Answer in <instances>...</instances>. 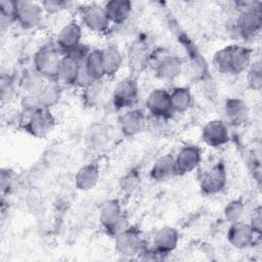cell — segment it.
<instances>
[{
    "instance_id": "33",
    "label": "cell",
    "mask_w": 262,
    "mask_h": 262,
    "mask_svg": "<svg viewBox=\"0 0 262 262\" xmlns=\"http://www.w3.org/2000/svg\"><path fill=\"white\" fill-rule=\"evenodd\" d=\"M247 83L249 88L254 91H259L262 87V63L261 61L255 60L248 68Z\"/></svg>"
},
{
    "instance_id": "35",
    "label": "cell",
    "mask_w": 262,
    "mask_h": 262,
    "mask_svg": "<svg viewBox=\"0 0 262 262\" xmlns=\"http://www.w3.org/2000/svg\"><path fill=\"white\" fill-rule=\"evenodd\" d=\"M106 138L107 134L105 130L102 129L100 126H95L89 132V137L87 140L90 142L91 146H93L94 148H98L106 141Z\"/></svg>"
},
{
    "instance_id": "38",
    "label": "cell",
    "mask_w": 262,
    "mask_h": 262,
    "mask_svg": "<svg viewBox=\"0 0 262 262\" xmlns=\"http://www.w3.org/2000/svg\"><path fill=\"white\" fill-rule=\"evenodd\" d=\"M255 233L257 235H260L261 229H262V210L261 207H257L253 210L251 216H250V221L248 222Z\"/></svg>"
},
{
    "instance_id": "29",
    "label": "cell",
    "mask_w": 262,
    "mask_h": 262,
    "mask_svg": "<svg viewBox=\"0 0 262 262\" xmlns=\"http://www.w3.org/2000/svg\"><path fill=\"white\" fill-rule=\"evenodd\" d=\"M48 82L42 75L34 69L24 72L19 79V87L26 94H38Z\"/></svg>"
},
{
    "instance_id": "2",
    "label": "cell",
    "mask_w": 262,
    "mask_h": 262,
    "mask_svg": "<svg viewBox=\"0 0 262 262\" xmlns=\"http://www.w3.org/2000/svg\"><path fill=\"white\" fill-rule=\"evenodd\" d=\"M237 10L238 15L233 26L235 34L245 40L255 38L262 25L260 3L241 2L237 3Z\"/></svg>"
},
{
    "instance_id": "18",
    "label": "cell",
    "mask_w": 262,
    "mask_h": 262,
    "mask_svg": "<svg viewBox=\"0 0 262 262\" xmlns=\"http://www.w3.org/2000/svg\"><path fill=\"white\" fill-rule=\"evenodd\" d=\"M202 139L211 147L217 148L225 145L230 139L228 125L219 119L209 121L202 130Z\"/></svg>"
},
{
    "instance_id": "5",
    "label": "cell",
    "mask_w": 262,
    "mask_h": 262,
    "mask_svg": "<svg viewBox=\"0 0 262 262\" xmlns=\"http://www.w3.org/2000/svg\"><path fill=\"white\" fill-rule=\"evenodd\" d=\"M62 53L55 44H44L34 54L33 69L48 81H57Z\"/></svg>"
},
{
    "instance_id": "32",
    "label": "cell",
    "mask_w": 262,
    "mask_h": 262,
    "mask_svg": "<svg viewBox=\"0 0 262 262\" xmlns=\"http://www.w3.org/2000/svg\"><path fill=\"white\" fill-rule=\"evenodd\" d=\"M246 214V205L243 200L235 199L226 204L223 210V215L225 220L231 224L244 219Z\"/></svg>"
},
{
    "instance_id": "28",
    "label": "cell",
    "mask_w": 262,
    "mask_h": 262,
    "mask_svg": "<svg viewBox=\"0 0 262 262\" xmlns=\"http://www.w3.org/2000/svg\"><path fill=\"white\" fill-rule=\"evenodd\" d=\"M40 105L43 108L50 110V107L56 105L61 99L62 87L57 81H48L41 91L36 94Z\"/></svg>"
},
{
    "instance_id": "24",
    "label": "cell",
    "mask_w": 262,
    "mask_h": 262,
    "mask_svg": "<svg viewBox=\"0 0 262 262\" xmlns=\"http://www.w3.org/2000/svg\"><path fill=\"white\" fill-rule=\"evenodd\" d=\"M111 24L124 25L132 12V3L128 0H111L103 5Z\"/></svg>"
},
{
    "instance_id": "26",
    "label": "cell",
    "mask_w": 262,
    "mask_h": 262,
    "mask_svg": "<svg viewBox=\"0 0 262 262\" xmlns=\"http://www.w3.org/2000/svg\"><path fill=\"white\" fill-rule=\"evenodd\" d=\"M169 93L174 114L185 113L191 108L193 104V96L188 87L176 86L169 91Z\"/></svg>"
},
{
    "instance_id": "36",
    "label": "cell",
    "mask_w": 262,
    "mask_h": 262,
    "mask_svg": "<svg viewBox=\"0 0 262 262\" xmlns=\"http://www.w3.org/2000/svg\"><path fill=\"white\" fill-rule=\"evenodd\" d=\"M0 90H1V99L2 101L9 100L14 92V85L13 80L7 75H1V82H0Z\"/></svg>"
},
{
    "instance_id": "37",
    "label": "cell",
    "mask_w": 262,
    "mask_h": 262,
    "mask_svg": "<svg viewBox=\"0 0 262 262\" xmlns=\"http://www.w3.org/2000/svg\"><path fill=\"white\" fill-rule=\"evenodd\" d=\"M41 5L44 9V12L52 14L66 9L69 5V2L60 1V0H47V1L41 2Z\"/></svg>"
},
{
    "instance_id": "11",
    "label": "cell",
    "mask_w": 262,
    "mask_h": 262,
    "mask_svg": "<svg viewBox=\"0 0 262 262\" xmlns=\"http://www.w3.org/2000/svg\"><path fill=\"white\" fill-rule=\"evenodd\" d=\"M104 77L105 74L101 49L89 50L83 60L82 74L77 86L83 88L94 81L102 80Z\"/></svg>"
},
{
    "instance_id": "34",
    "label": "cell",
    "mask_w": 262,
    "mask_h": 262,
    "mask_svg": "<svg viewBox=\"0 0 262 262\" xmlns=\"http://www.w3.org/2000/svg\"><path fill=\"white\" fill-rule=\"evenodd\" d=\"M16 3L13 0H1L0 1V16L2 27L15 21Z\"/></svg>"
},
{
    "instance_id": "21",
    "label": "cell",
    "mask_w": 262,
    "mask_h": 262,
    "mask_svg": "<svg viewBox=\"0 0 262 262\" xmlns=\"http://www.w3.org/2000/svg\"><path fill=\"white\" fill-rule=\"evenodd\" d=\"M256 233L251 225L244 220L231 223L228 227L226 237L228 243L235 249H248L255 243Z\"/></svg>"
},
{
    "instance_id": "8",
    "label": "cell",
    "mask_w": 262,
    "mask_h": 262,
    "mask_svg": "<svg viewBox=\"0 0 262 262\" xmlns=\"http://www.w3.org/2000/svg\"><path fill=\"white\" fill-rule=\"evenodd\" d=\"M155 55L151 56L150 63H152L155 75L158 79L164 82H173L177 79L182 72V60L176 54L170 52H157L155 49Z\"/></svg>"
},
{
    "instance_id": "14",
    "label": "cell",
    "mask_w": 262,
    "mask_h": 262,
    "mask_svg": "<svg viewBox=\"0 0 262 262\" xmlns=\"http://www.w3.org/2000/svg\"><path fill=\"white\" fill-rule=\"evenodd\" d=\"M80 13L83 25L94 33H104L111 26L104 7L99 4H88L81 8Z\"/></svg>"
},
{
    "instance_id": "13",
    "label": "cell",
    "mask_w": 262,
    "mask_h": 262,
    "mask_svg": "<svg viewBox=\"0 0 262 262\" xmlns=\"http://www.w3.org/2000/svg\"><path fill=\"white\" fill-rule=\"evenodd\" d=\"M44 9L41 3L33 1H17L15 21L25 30L37 28L43 18Z\"/></svg>"
},
{
    "instance_id": "9",
    "label": "cell",
    "mask_w": 262,
    "mask_h": 262,
    "mask_svg": "<svg viewBox=\"0 0 262 262\" xmlns=\"http://www.w3.org/2000/svg\"><path fill=\"white\" fill-rule=\"evenodd\" d=\"M139 97V87L133 77L120 80L114 87L112 94L113 105L118 110H128L134 107Z\"/></svg>"
},
{
    "instance_id": "39",
    "label": "cell",
    "mask_w": 262,
    "mask_h": 262,
    "mask_svg": "<svg viewBox=\"0 0 262 262\" xmlns=\"http://www.w3.org/2000/svg\"><path fill=\"white\" fill-rule=\"evenodd\" d=\"M10 183H11V176H10V172L5 169H2L1 171V192L2 194L5 191H8L9 187H10Z\"/></svg>"
},
{
    "instance_id": "3",
    "label": "cell",
    "mask_w": 262,
    "mask_h": 262,
    "mask_svg": "<svg viewBox=\"0 0 262 262\" xmlns=\"http://www.w3.org/2000/svg\"><path fill=\"white\" fill-rule=\"evenodd\" d=\"M19 124L30 135L36 138H43L54 129L56 120L50 110L38 108L34 111H21Z\"/></svg>"
},
{
    "instance_id": "27",
    "label": "cell",
    "mask_w": 262,
    "mask_h": 262,
    "mask_svg": "<svg viewBox=\"0 0 262 262\" xmlns=\"http://www.w3.org/2000/svg\"><path fill=\"white\" fill-rule=\"evenodd\" d=\"M105 77L115 76L123 64V54L115 45H107L101 49Z\"/></svg>"
},
{
    "instance_id": "20",
    "label": "cell",
    "mask_w": 262,
    "mask_h": 262,
    "mask_svg": "<svg viewBox=\"0 0 262 262\" xmlns=\"http://www.w3.org/2000/svg\"><path fill=\"white\" fill-rule=\"evenodd\" d=\"M154 50L145 38L135 40L129 50V67L132 73H140L150 63Z\"/></svg>"
},
{
    "instance_id": "23",
    "label": "cell",
    "mask_w": 262,
    "mask_h": 262,
    "mask_svg": "<svg viewBox=\"0 0 262 262\" xmlns=\"http://www.w3.org/2000/svg\"><path fill=\"white\" fill-rule=\"evenodd\" d=\"M100 178L99 167L94 163H89L77 171L75 175V186L82 191L93 189L98 183Z\"/></svg>"
},
{
    "instance_id": "6",
    "label": "cell",
    "mask_w": 262,
    "mask_h": 262,
    "mask_svg": "<svg viewBox=\"0 0 262 262\" xmlns=\"http://www.w3.org/2000/svg\"><path fill=\"white\" fill-rule=\"evenodd\" d=\"M98 218L104 231L112 237L129 226L122 205L117 199H110L102 203Z\"/></svg>"
},
{
    "instance_id": "19",
    "label": "cell",
    "mask_w": 262,
    "mask_h": 262,
    "mask_svg": "<svg viewBox=\"0 0 262 262\" xmlns=\"http://www.w3.org/2000/svg\"><path fill=\"white\" fill-rule=\"evenodd\" d=\"M178 243V230L172 226H164L156 232L152 239V247L150 249L161 258H164L175 251Z\"/></svg>"
},
{
    "instance_id": "10",
    "label": "cell",
    "mask_w": 262,
    "mask_h": 262,
    "mask_svg": "<svg viewBox=\"0 0 262 262\" xmlns=\"http://www.w3.org/2000/svg\"><path fill=\"white\" fill-rule=\"evenodd\" d=\"M227 182V174L224 164L217 162L207 168L200 175V188L206 195H214L221 192Z\"/></svg>"
},
{
    "instance_id": "30",
    "label": "cell",
    "mask_w": 262,
    "mask_h": 262,
    "mask_svg": "<svg viewBox=\"0 0 262 262\" xmlns=\"http://www.w3.org/2000/svg\"><path fill=\"white\" fill-rule=\"evenodd\" d=\"M82 99L86 106L95 107L102 100L104 85L102 80L94 81L82 88Z\"/></svg>"
},
{
    "instance_id": "16",
    "label": "cell",
    "mask_w": 262,
    "mask_h": 262,
    "mask_svg": "<svg viewBox=\"0 0 262 262\" xmlns=\"http://www.w3.org/2000/svg\"><path fill=\"white\" fill-rule=\"evenodd\" d=\"M147 117L145 114L136 107L125 110L119 117L118 124L120 131L126 137H133L141 133L146 128Z\"/></svg>"
},
{
    "instance_id": "1",
    "label": "cell",
    "mask_w": 262,
    "mask_h": 262,
    "mask_svg": "<svg viewBox=\"0 0 262 262\" xmlns=\"http://www.w3.org/2000/svg\"><path fill=\"white\" fill-rule=\"evenodd\" d=\"M252 63V51L244 45H228L215 52L213 64L218 72L226 75H238Z\"/></svg>"
},
{
    "instance_id": "22",
    "label": "cell",
    "mask_w": 262,
    "mask_h": 262,
    "mask_svg": "<svg viewBox=\"0 0 262 262\" xmlns=\"http://www.w3.org/2000/svg\"><path fill=\"white\" fill-rule=\"evenodd\" d=\"M224 115L226 124L238 127L245 124L249 117V107L245 100L238 97H230L225 101Z\"/></svg>"
},
{
    "instance_id": "25",
    "label": "cell",
    "mask_w": 262,
    "mask_h": 262,
    "mask_svg": "<svg viewBox=\"0 0 262 262\" xmlns=\"http://www.w3.org/2000/svg\"><path fill=\"white\" fill-rule=\"evenodd\" d=\"M150 178L154 181L162 182L176 176L174 156L165 155L159 158L150 169Z\"/></svg>"
},
{
    "instance_id": "17",
    "label": "cell",
    "mask_w": 262,
    "mask_h": 262,
    "mask_svg": "<svg viewBox=\"0 0 262 262\" xmlns=\"http://www.w3.org/2000/svg\"><path fill=\"white\" fill-rule=\"evenodd\" d=\"M82 28L75 21H69L58 32L55 45L62 54L69 53L82 45Z\"/></svg>"
},
{
    "instance_id": "31",
    "label": "cell",
    "mask_w": 262,
    "mask_h": 262,
    "mask_svg": "<svg viewBox=\"0 0 262 262\" xmlns=\"http://www.w3.org/2000/svg\"><path fill=\"white\" fill-rule=\"evenodd\" d=\"M141 183V176L138 169L132 168L127 171L119 180V186L121 191L126 194L130 195L133 194Z\"/></svg>"
},
{
    "instance_id": "7",
    "label": "cell",
    "mask_w": 262,
    "mask_h": 262,
    "mask_svg": "<svg viewBox=\"0 0 262 262\" xmlns=\"http://www.w3.org/2000/svg\"><path fill=\"white\" fill-rule=\"evenodd\" d=\"M115 249L123 257L131 258L139 256L146 248L147 244L141 231L135 226H127L115 237Z\"/></svg>"
},
{
    "instance_id": "15",
    "label": "cell",
    "mask_w": 262,
    "mask_h": 262,
    "mask_svg": "<svg viewBox=\"0 0 262 262\" xmlns=\"http://www.w3.org/2000/svg\"><path fill=\"white\" fill-rule=\"evenodd\" d=\"M202 162V150L194 144L182 146L174 156L176 175H184L194 171Z\"/></svg>"
},
{
    "instance_id": "4",
    "label": "cell",
    "mask_w": 262,
    "mask_h": 262,
    "mask_svg": "<svg viewBox=\"0 0 262 262\" xmlns=\"http://www.w3.org/2000/svg\"><path fill=\"white\" fill-rule=\"evenodd\" d=\"M90 49L83 44L72 52L62 54L60 59L57 82L61 85L77 86L83 69V60Z\"/></svg>"
},
{
    "instance_id": "12",
    "label": "cell",
    "mask_w": 262,
    "mask_h": 262,
    "mask_svg": "<svg viewBox=\"0 0 262 262\" xmlns=\"http://www.w3.org/2000/svg\"><path fill=\"white\" fill-rule=\"evenodd\" d=\"M145 107L149 116L168 120L173 115V108L170 99V93L164 88L151 90L145 99Z\"/></svg>"
}]
</instances>
